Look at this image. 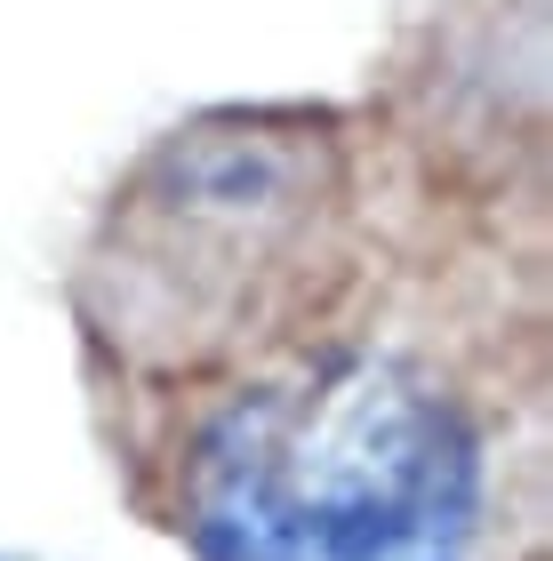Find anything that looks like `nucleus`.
I'll use <instances>...</instances> for the list:
<instances>
[{
    "label": "nucleus",
    "mask_w": 553,
    "mask_h": 561,
    "mask_svg": "<svg viewBox=\"0 0 553 561\" xmlns=\"http://www.w3.org/2000/svg\"><path fill=\"white\" fill-rule=\"evenodd\" d=\"M473 522V425L385 353H321L233 393L185 466L209 561H465Z\"/></svg>",
    "instance_id": "nucleus-1"
}]
</instances>
